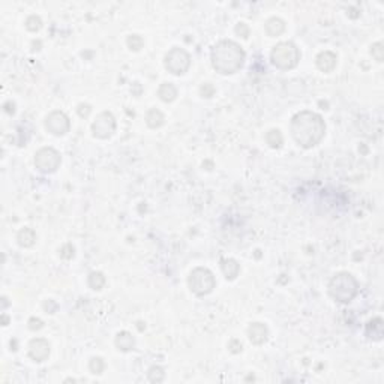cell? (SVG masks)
Here are the masks:
<instances>
[{
  "label": "cell",
  "mask_w": 384,
  "mask_h": 384,
  "mask_svg": "<svg viewBox=\"0 0 384 384\" xmlns=\"http://www.w3.org/2000/svg\"><path fill=\"white\" fill-rule=\"evenodd\" d=\"M264 29H266V33L269 36L276 38V36H281L284 32H285V23L279 17H272V18H269V20L266 21Z\"/></svg>",
  "instance_id": "15"
},
{
  "label": "cell",
  "mask_w": 384,
  "mask_h": 384,
  "mask_svg": "<svg viewBox=\"0 0 384 384\" xmlns=\"http://www.w3.org/2000/svg\"><path fill=\"white\" fill-rule=\"evenodd\" d=\"M188 287L189 290L198 296V297H203V296H207L213 291V288L216 287V279H215V275L206 269V267H195L191 273H189V278H188Z\"/></svg>",
  "instance_id": "5"
},
{
  "label": "cell",
  "mask_w": 384,
  "mask_h": 384,
  "mask_svg": "<svg viewBox=\"0 0 384 384\" xmlns=\"http://www.w3.org/2000/svg\"><path fill=\"white\" fill-rule=\"evenodd\" d=\"M371 54H372V57H374L377 62H383L384 60L383 42H375V44H372V47H371Z\"/></svg>",
  "instance_id": "26"
},
{
  "label": "cell",
  "mask_w": 384,
  "mask_h": 384,
  "mask_svg": "<svg viewBox=\"0 0 384 384\" xmlns=\"http://www.w3.org/2000/svg\"><path fill=\"white\" fill-rule=\"evenodd\" d=\"M60 153L53 147H42L35 153V167L44 174L56 173L60 167Z\"/></svg>",
  "instance_id": "7"
},
{
  "label": "cell",
  "mask_w": 384,
  "mask_h": 384,
  "mask_svg": "<svg viewBox=\"0 0 384 384\" xmlns=\"http://www.w3.org/2000/svg\"><path fill=\"white\" fill-rule=\"evenodd\" d=\"M104 369H105V363H104V360H102L101 357L90 359V362H89V371L93 375H101L102 372H104Z\"/></svg>",
  "instance_id": "23"
},
{
  "label": "cell",
  "mask_w": 384,
  "mask_h": 384,
  "mask_svg": "<svg viewBox=\"0 0 384 384\" xmlns=\"http://www.w3.org/2000/svg\"><path fill=\"white\" fill-rule=\"evenodd\" d=\"M248 338L254 345H263L269 339V329L263 323H252L248 327Z\"/></svg>",
  "instance_id": "11"
},
{
  "label": "cell",
  "mask_w": 384,
  "mask_h": 384,
  "mask_svg": "<svg viewBox=\"0 0 384 384\" xmlns=\"http://www.w3.org/2000/svg\"><path fill=\"white\" fill-rule=\"evenodd\" d=\"M212 66L223 75H231L240 71L246 59V53L242 47L231 39L219 41L212 48Z\"/></svg>",
  "instance_id": "2"
},
{
  "label": "cell",
  "mask_w": 384,
  "mask_h": 384,
  "mask_svg": "<svg viewBox=\"0 0 384 384\" xmlns=\"http://www.w3.org/2000/svg\"><path fill=\"white\" fill-rule=\"evenodd\" d=\"M74 255H75V249H74V246H72L71 243H66V245H63V246H62V249H60L62 258H65V260H71Z\"/></svg>",
  "instance_id": "27"
},
{
  "label": "cell",
  "mask_w": 384,
  "mask_h": 384,
  "mask_svg": "<svg viewBox=\"0 0 384 384\" xmlns=\"http://www.w3.org/2000/svg\"><path fill=\"white\" fill-rule=\"evenodd\" d=\"M329 294L339 304H350L359 294V282L351 273L339 272L329 282Z\"/></svg>",
  "instance_id": "3"
},
{
  "label": "cell",
  "mask_w": 384,
  "mask_h": 384,
  "mask_svg": "<svg viewBox=\"0 0 384 384\" xmlns=\"http://www.w3.org/2000/svg\"><path fill=\"white\" fill-rule=\"evenodd\" d=\"M200 93H201L203 98H212L215 95V87L210 83H204L200 87Z\"/></svg>",
  "instance_id": "28"
},
{
  "label": "cell",
  "mask_w": 384,
  "mask_h": 384,
  "mask_svg": "<svg viewBox=\"0 0 384 384\" xmlns=\"http://www.w3.org/2000/svg\"><path fill=\"white\" fill-rule=\"evenodd\" d=\"M221 269H223L224 276L228 281H234L239 273H240V264L237 263L234 258H225L221 261Z\"/></svg>",
  "instance_id": "14"
},
{
  "label": "cell",
  "mask_w": 384,
  "mask_h": 384,
  "mask_svg": "<svg viewBox=\"0 0 384 384\" xmlns=\"http://www.w3.org/2000/svg\"><path fill=\"white\" fill-rule=\"evenodd\" d=\"M146 123H147L149 128L158 129V128H161L162 125L165 123V116H164V113H162L161 110H158V108H150V110L147 111V114H146Z\"/></svg>",
  "instance_id": "17"
},
{
  "label": "cell",
  "mask_w": 384,
  "mask_h": 384,
  "mask_svg": "<svg viewBox=\"0 0 384 384\" xmlns=\"http://www.w3.org/2000/svg\"><path fill=\"white\" fill-rule=\"evenodd\" d=\"M126 44H128L129 50H132V51H140L143 48V45H144V41H143V38L140 35H129L128 39H126Z\"/></svg>",
  "instance_id": "24"
},
{
  "label": "cell",
  "mask_w": 384,
  "mask_h": 384,
  "mask_svg": "<svg viewBox=\"0 0 384 384\" xmlns=\"http://www.w3.org/2000/svg\"><path fill=\"white\" fill-rule=\"evenodd\" d=\"M228 348H230V351L231 353H234V354H237V353H240L243 348V345L240 341H237V339H233L230 344H228Z\"/></svg>",
  "instance_id": "32"
},
{
  "label": "cell",
  "mask_w": 384,
  "mask_h": 384,
  "mask_svg": "<svg viewBox=\"0 0 384 384\" xmlns=\"http://www.w3.org/2000/svg\"><path fill=\"white\" fill-rule=\"evenodd\" d=\"M366 336L372 341H381L384 336L383 318L375 317L366 324Z\"/></svg>",
  "instance_id": "13"
},
{
  "label": "cell",
  "mask_w": 384,
  "mask_h": 384,
  "mask_svg": "<svg viewBox=\"0 0 384 384\" xmlns=\"http://www.w3.org/2000/svg\"><path fill=\"white\" fill-rule=\"evenodd\" d=\"M29 357L35 362H45L50 356V344L44 338H35L29 342Z\"/></svg>",
  "instance_id": "10"
},
{
  "label": "cell",
  "mask_w": 384,
  "mask_h": 384,
  "mask_svg": "<svg viewBox=\"0 0 384 384\" xmlns=\"http://www.w3.org/2000/svg\"><path fill=\"white\" fill-rule=\"evenodd\" d=\"M290 131H291L294 142L300 147L311 149V147H315L324 138L326 123L320 114L305 110L294 114V117L291 119V123H290Z\"/></svg>",
  "instance_id": "1"
},
{
  "label": "cell",
  "mask_w": 384,
  "mask_h": 384,
  "mask_svg": "<svg viewBox=\"0 0 384 384\" xmlns=\"http://www.w3.org/2000/svg\"><path fill=\"white\" fill-rule=\"evenodd\" d=\"M336 62H338V57L335 53L332 51H321L317 59H315V63H317V68L321 71V72H332L335 68H336Z\"/></svg>",
  "instance_id": "12"
},
{
  "label": "cell",
  "mask_w": 384,
  "mask_h": 384,
  "mask_svg": "<svg viewBox=\"0 0 384 384\" xmlns=\"http://www.w3.org/2000/svg\"><path fill=\"white\" fill-rule=\"evenodd\" d=\"M24 24H26L27 30L38 32V30H41V27H42V20H41V17H38V15H30V17H27V20H26Z\"/></svg>",
  "instance_id": "25"
},
{
  "label": "cell",
  "mask_w": 384,
  "mask_h": 384,
  "mask_svg": "<svg viewBox=\"0 0 384 384\" xmlns=\"http://www.w3.org/2000/svg\"><path fill=\"white\" fill-rule=\"evenodd\" d=\"M44 327V321L42 320H39V318H35V317H32L30 320H29V329L30 330H41Z\"/></svg>",
  "instance_id": "31"
},
{
  "label": "cell",
  "mask_w": 384,
  "mask_h": 384,
  "mask_svg": "<svg viewBox=\"0 0 384 384\" xmlns=\"http://www.w3.org/2000/svg\"><path fill=\"white\" fill-rule=\"evenodd\" d=\"M266 142H267V144L272 149H279L284 143V137L282 134H281V131L279 129H270L266 134Z\"/></svg>",
  "instance_id": "21"
},
{
  "label": "cell",
  "mask_w": 384,
  "mask_h": 384,
  "mask_svg": "<svg viewBox=\"0 0 384 384\" xmlns=\"http://www.w3.org/2000/svg\"><path fill=\"white\" fill-rule=\"evenodd\" d=\"M87 284L92 290H101L102 287L105 285V276L101 272H92L87 278Z\"/></svg>",
  "instance_id": "22"
},
{
  "label": "cell",
  "mask_w": 384,
  "mask_h": 384,
  "mask_svg": "<svg viewBox=\"0 0 384 384\" xmlns=\"http://www.w3.org/2000/svg\"><path fill=\"white\" fill-rule=\"evenodd\" d=\"M236 33L237 35H240L242 38H249V27H248V24H245V23H239L237 26H236Z\"/></svg>",
  "instance_id": "29"
},
{
  "label": "cell",
  "mask_w": 384,
  "mask_h": 384,
  "mask_svg": "<svg viewBox=\"0 0 384 384\" xmlns=\"http://www.w3.org/2000/svg\"><path fill=\"white\" fill-rule=\"evenodd\" d=\"M69 128H71L69 117L59 110L51 111L45 119V129L56 137H62L66 132H69Z\"/></svg>",
  "instance_id": "9"
},
{
  "label": "cell",
  "mask_w": 384,
  "mask_h": 384,
  "mask_svg": "<svg viewBox=\"0 0 384 384\" xmlns=\"http://www.w3.org/2000/svg\"><path fill=\"white\" fill-rule=\"evenodd\" d=\"M158 96L164 102H173L177 98V87L173 83H162L158 90Z\"/></svg>",
  "instance_id": "19"
},
{
  "label": "cell",
  "mask_w": 384,
  "mask_h": 384,
  "mask_svg": "<svg viewBox=\"0 0 384 384\" xmlns=\"http://www.w3.org/2000/svg\"><path fill=\"white\" fill-rule=\"evenodd\" d=\"M164 65L167 71L171 72L173 75H183L185 72H188L191 66V56L186 50H183L180 47H173L165 54Z\"/></svg>",
  "instance_id": "6"
},
{
  "label": "cell",
  "mask_w": 384,
  "mask_h": 384,
  "mask_svg": "<svg viewBox=\"0 0 384 384\" xmlns=\"http://www.w3.org/2000/svg\"><path fill=\"white\" fill-rule=\"evenodd\" d=\"M17 240H18V245L23 246V248H32L35 243H36V233L32 230V228H21L17 234Z\"/></svg>",
  "instance_id": "18"
},
{
  "label": "cell",
  "mask_w": 384,
  "mask_h": 384,
  "mask_svg": "<svg viewBox=\"0 0 384 384\" xmlns=\"http://www.w3.org/2000/svg\"><path fill=\"white\" fill-rule=\"evenodd\" d=\"M116 128H117V122H116V117L113 116V113L102 111L92 123V135L99 140H107L116 132Z\"/></svg>",
  "instance_id": "8"
},
{
  "label": "cell",
  "mask_w": 384,
  "mask_h": 384,
  "mask_svg": "<svg viewBox=\"0 0 384 384\" xmlns=\"http://www.w3.org/2000/svg\"><path fill=\"white\" fill-rule=\"evenodd\" d=\"M114 344H116V347H117L120 351H125V353H126V351L134 350V347H135V339H134L132 333L123 330V332H119V333L116 335Z\"/></svg>",
  "instance_id": "16"
},
{
  "label": "cell",
  "mask_w": 384,
  "mask_h": 384,
  "mask_svg": "<svg viewBox=\"0 0 384 384\" xmlns=\"http://www.w3.org/2000/svg\"><path fill=\"white\" fill-rule=\"evenodd\" d=\"M147 378L150 383H162L165 380V369L159 365H153L147 371Z\"/></svg>",
  "instance_id": "20"
},
{
  "label": "cell",
  "mask_w": 384,
  "mask_h": 384,
  "mask_svg": "<svg viewBox=\"0 0 384 384\" xmlns=\"http://www.w3.org/2000/svg\"><path fill=\"white\" fill-rule=\"evenodd\" d=\"M90 111H92V107L89 104H80L78 108H77V113H78L80 117H87L90 114Z\"/></svg>",
  "instance_id": "30"
},
{
  "label": "cell",
  "mask_w": 384,
  "mask_h": 384,
  "mask_svg": "<svg viewBox=\"0 0 384 384\" xmlns=\"http://www.w3.org/2000/svg\"><path fill=\"white\" fill-rule=\"evenodd\" d=\"M299 60H300V51L296 47V44L290 42V41L276 44L270 53L272 65L276 66L278 69H282V71L296 68L299 65Z\"/></svg>",
  "instance_id": "4"
}]
</instances>
